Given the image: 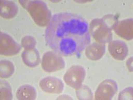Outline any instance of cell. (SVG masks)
Segmentation results:
<instances>
[{
    "instance_id": "1",
    "label": "cell",
    "mask_w": 133,
    "mask_h": 100,
    "mask_svg": "<svg viewBox=\"0 0 133 100\" xmlns=\"http://www.w3.org/2000/svg\"><path fill=\"white\" fill-rule=\"evenodd\" d=\"M45 38L50 48L63 56L79 54L91 43L86 20L69 12L52 16L45 29Z\"/></svg>"
},
{
    "instance_id": "2",
    "label": "cell",
    "mask_w": 133,
    "mask_h": 100,
    "mask_svg": "<svg viewBox=\"0 0 133 100\" xmlns=\"http://www.w3.org/2000/svg\"><path fill=\"white\" fill-rule=\"evenodd\" d=\"M19 3L29 13L37 25L41 27L48 26L52 17L51 14L43 2L39 0H20Z\"/></svg>"
},
{
    "instance_id": "3",
    "label": "cell",
    "mask_w": 133,
    "mask_h": 100,
    "mask_svg": "<svg viewBox=\"0 0 133 100\" xmlns=\"http://www.w3.org/2000/svg\"><path fill=\"white\" fill-rule=\"evenodd\" d=\"M89 29L90 34L97 42L104 44L112 41V29L103 19L92 20L90 23Z\"/></svg>"
},
{
    "instance_id": "4",
    "label": "cell",
    "mask_w": 133,
    "mask_h": 100,
    "mask_svg": "<svg viewBox=\"0 0 133 100\" xmlns=\"http://www.w3.org/2000/svg\"><path fill=\"white\" fill-rule=\"evenodd\" d=\"M41 67L46 72L52 73L65 68V63L63 58L57 53L47 52L43 55Z\"/></svg>"
},
{
    "instance_id": "5",
    "label": "cell",
    "mask_w": 133,
    "mask_h": 100,
    "mask_svg": "<svg viewBox=\"0 0 133 100\" xmlns=\"http://www.w3.org/2000/svg\"><path fill=\"white\" fill-rule=\"evenodd\" d=\"M86 71L83 66L75 65L68 69L65 73L63 79L66 84L74 89H78L82 85L85 78Z\"/></svg>"
},
{
    "instance_id": "6",
    "label": "cell",
    "mask_w": 133,
    "mask_h": 100,
    "mask_svg": "<svg viewBox=\"0 0 133 100\" xmlns=\"http://www.w3.org/2000/svg\"><path fill=\"white\" fill-rule=\"evenodd\" d=\"M118 91V85L112 79H105L100 83L95 94L97 100H110Z\"/></svg>"
},
{
    "instance_id": "7",
    "label": "cell",
    "mask_w": 133,
    "mask_h": 100,
    "mask_svg": "<svg viewBox=\"0 0 133 100\" xmlns=\"http://www.w3.org/2000/svg\"><path fill=\"white\" fill-rule=\"evenodd\" d=\"M21 46L17 43L14 38L5 33L1 32L0 38V53L3 55L11 56L20 52Z\"/></svg>"
},
{
    "instance_id": "8",
    "label": "cell",
    "mask_w": 133,
    "mask_h": 100,
    "mask_svg": "<svg viewBox=\"0 0 133 100\" xmlns=\"http://www.w3.org/2000/svg\"><path fill=\"white\" fill-rule=\"evenodd\" d=\"M39 86L44 92L53 94L61 93L64 88L62 81L53 76H48L43 78L39 82Z\"/></svg>"
},
{
    "instance_id": "9",
    "label": "cell",
    "mask_w": 133,
    "mask_h": 100,
    "mask_svg": "<svg viewBox=\"0 0 133 100\" xmlns=\"http://www.w3.org/2000/svg\"><path fill=\"white\" fill-rule=\"evenodd\" d=\"M109 52L115 59L123 61L129 54V48L125 42L121 40H115L109 42Z\"/></svg>"
},
{
    "instance_id": "10",
    "label": "cell",
    "mask_w": 133,
    "mask_h": 100,
    "mask_svg": "<svg viewBox=\"0 0 133 100\" xmlns=\"http://www.w3.org/2000/svg\"><path fill=\"white\" fill-rule=\"evenodd\" d=\"M113 29L121 38L126 40H131L133 38V20L129 18L118 21Z\"/></svg>"
},
{
    "instance_id": "11",
    "label": "cell",
    "mask_w": 133,
    "mask_h": 100,
    "mask_svg": "<svg viewBox=\"0 0 133 100\" xmlns=\"http://www.w3.org/2000/svg\"><path fill=\"white\" fill-rule=\"evenodd\" d=\"M105 53V45L98 42H94L88 46L85 50L87 58L92 61H97L103 58Z\"/></svg>"
},
{
    "instance_id": "12",
    "label": "cell",
    "mask_w": 133,
    "mask_h": 100,
    "mask_svg": "<svg viewBox=\"0 0 133 100\" xmlns=\"http://www.w3.org/2000/svg\"><path fill=\"white\" fill-rule=\"evenodd\" d=\"M23 61L29 67H35L40 64V55L37 49L35 48L25 49L21 54Z\"/></svg>"
},
{
    "instance_id": "13",
    "label": "cell",
    "mask_w": 133,
    "mask_h": 100,
    "mask_svg": "<svg viewBox=\"0 0 133 100\" xmlns=\"http://www.w3.org/2000/svg\"><path fill=\"white\" fill-rule=\"evenodd\" d=\"M1 16L4 19L14 18L18 12V7L12 1H1Z\"/></svg>"
},
{
    "instance_id": "14",
    "label": "cell",
    "mask_w": 133,
    "mask_h": 100,
    "mask_svg": "<svg viewBox=\"0 0 133 100\" xmlns=\"http://www.w3.org/2000/svg\"><path fill=\"white\" fill-rule=\"evenodd\" d=\"M17 99L19 100H34L37 97L35 88L31 85H23L17 89Z\"/></svg>"
},
{
    "instance_id": "15",
    "label": "cell",
    "mask_w": 133,
    "mask_h": 100,
    "mask_svg": "<svg viewBox=\"0 0 133 100\" xmlns=\"http://www.w3.org/2000/svg\"><path fill=\"white\" fill-rule=\"evenodd\" d=\"M1 64V77L2 78H8L11 77L14 73V65L11 61L6 59H3L0 62Z\"/></svg>"
},
{
    "instance_id": "16",
    "label": "cell",
    "mask_w": 133,
    "mask_h": 100,
    "mask_svg": "<svg viewBox=\"0 0 133 100\" xmlns=\"http://www.w3.org/2000/svg\"><path fill=\"white\" fill-rule=\"evenodd\" d=\"M76 96L79 99H92V93L87 85H81L76 90Z\"/></svg>"
},
{
    "instance_id": "17",
    "label": "cell",
    "mask_w": 133,
    "mask_h": 100,
    "mask_svg": "<svg viewBox=\"0 0 133 100\" xmlns=\"http://www.w3.org/2000/svg\"><path fill=\"white\" fill-rule=\"evenodd\" d=\"M1 99H12V91L11 88L7 82L2 81L1 82Z\"/></svg>"
},
{
    "instance_id": "18",
    "label": "cell",
    "mask_w": 133,
    "mask_h": 100,
    "mask_svg": "<svg viewBox=\"0 0 133 100\" xmlns=\"http://www.w3.org/2000/svg\"><path fill=\"white\" fill-rule=\"evenodd\" d=\"M36 43V40L35 39V38L30 36V35L25 36L21 40V45L25 49L35 48Z\"/></svg>"
},
{
    "instance_id": "19",
    "label": "cell",
    "mask_w": 133,
    "mask_h": 100,
    "mask_svg": "<svg viewBox=\"0 0 133 100\" xmlns=\"http://www.w3.org/2000/svg\"><path fill=\"white\" fill-rule=\"evenodd\" d=\"M118 99H132V88L129 87L123 90L119 93Z\"/></svg>"
},
{
    "instance_id": "20",
    "label": "cell",
    "mask_w": 133,
    "mask_h": 100,
    "mask_svg": "<svg viewBox=\"0 0 133 100\" xmlns=\"http://www.w3.org/2000/svg\"><path fill=\"white\" fill-rule=\"evenodd\" d=\"M103 20L104 21V22L109 26V27L111 28V29H113L114 26L116 25V23L118 22L116 18H115V17L112 15H108L104 16V17H103Z\"/></svg>"
}]
</instances>
